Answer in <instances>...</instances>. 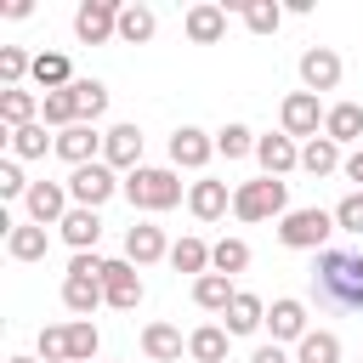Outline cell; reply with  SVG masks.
Returning <instances> with one entry per match:
<instances>
[{
  "instance_id": "6da1fadb",
  "label": "cell",
  "mask_w": 363,
  "mask_h": 363,
  "mask_svg": "<svg viewBox=\"0 0 363 363\" xmlns=\"http://www.w3.org/2000/svg\"><path fill=\"white\" fill-rule=\"evenodd\" d=\"M312 301L318 306H340V312H363V255H352V250H318Z\"/></svg>"
},
{
  "instance_id": "7a4b0ae2",
  "label": "cell",
  "mask_w": 363,
  "mask_h": 363,
  "mask_svg": "<svg viewBox=\"0 0 363 363\" xmlns=\"http://www.w3.org/2000/svg\"><path fill=\"white\" fill-rule=\"evenodd\" d=\"M125 199L136 210H176L182 204V176L170 164H142L125 176Z\"/></svg>"
},
{
  "instance_id": "3957f363",
  "label": "cell",
  "mask_w": 363,
  "mask_h": 363,
  "mask_svg": "<svg viewBox=\"0 0 363 363\" xmlns=\"http://www.w3.org/2000/svg\"><path fill=\"white\" fill-rule=\"evenodd\" d=\"M233 216L238 221H284L289 216V182H278V176H255V182H244V187H233Z\"/></svg>"
},
{
  "instance_id": "277c9868",
  "label": "cell",
  "mask_w": 363,
  "mask_h": 363,
  "mask_svg": "<svg viewBox=\"0 0 363 363\" xmlns=\"http://www.w3.org/2000/svg\"><path fill=\"white\" fill-rule=\"evenodd\" d=\"M329 233H335V210H318V204L289 210V216L278 221V244H284V250H323Z\"/></svg>"
},
{
  "instance_id": "5b68a950",
  "label": "cell",
  "mask_w": 363,
  "mask_h": 363,
  "mask_svg": "<svg viewBox=\"0 0 363 363\" xmlns=\"http://www.w3.org/2000/svg\"><path fill=\"white\" fill-rule=\"evenodd\" d=\"M113 193H125V182H119L113 164H102V159H96V164H79V170L68 176V199H74L79 210H102Z\"/></svg>"
},
{
  "instance_id": "8992f818",
  "label": "cell",
  "mask_w": 363,
  "mask_h": 363,
  "mask_svg": "<svg viewBox=\"0 0 363 363\" xmlns=\"http://www.w3.org/2000/svg\"><path fill=\"white\" fill-rule=\"evenodd\" d=\"M278 119H284V136H318L323 130V119H329V108L312 96V91H289L284 96V108H278Z\"/></svg>"
},
{
  "instance_id": "52a82bcc",
  "label": "cell",
  "mask_w": 363,
  "mask_h": 363,
  "mask_svg": "<svg viewBox=\"0 0 363 363\" xmlns=\"http://www.w3.org/2000/svg\"><path fill=\"white\" fill-rule=\"evenodd\" d=\"M74 34H79V45L113 40V34H119V6H113V0H85V6L74 11Z\"/></svg>"
},
{
  "instance_id": "ba28073f",
  "label": "cell",
  "mask_w": 363,
  "mask_h": 363,
  "mask_svg": "<svg viewBox=\"0 0 363 363\" xmlns=\"http://www.w3.org/2000/svg\"><path fill=\"white\" fill-rule=\"evenodd\" d=\"M23 204H28V221H34V227H62V216L74 210V204H68V187H62V182H34Z\"/></svg>"
},
{
  "instance_id": "9c48e42d",
  "label": "cell",
  "mask_w": 363,
  "mask_h": 363,
  "mask_svg": "<svg viewBox=\"0 0 363 363\" xmlns=\"http://www.w3.org/2000/svg\"><path fill=\"white\" fill-rule=\"evenodd\" d=\"M102 295H108L113 312H136V306H142V272H136L130 261H108V272H102Z\"/></svg>"
},
{
  "instance_id": "30bf717a",
  "label": "cell",
  "mask_w": 363,
  "mask_h": 363,
  "mask_svg": "<svg viewBox=\"0 0 363 363\" xmlns=\"http://www.w3.org/2000/svg\"><path fill=\"white\" fill-rule=\"evenodd\" d=\"M102 164H113V170H142V130L136 125H113V130H102Z\"/></svg>"
},
{
  "instance_id": "8fae6325",
  "label": "cell",
  "mask_w": 363,
  "mask_h": 363,
  "mask_svg": "<svg viewBox=\"0 0 363 363\" xmlns=\"http://www.w3.org/2000/svg\"><path fill=\"white\" fill-rule=\"evenodd\" d=\"M210 153H216V136L199 130V125H182V130L170 136V164H176V170H204Z\"/></svg>"
},
{
  "instance_id": "7c38bea8",
  "label": "cell",
  "mask_w": 363,
  "mask_h": 363,
  "mask_svg": "<svg viewBox=\"0 0 363 363\" xmlns=\"http://www.w3.org/2000/svg\"><path fill=\"white\" fill-rule=\"evenodd\" d=\"M267 329H272V340H278V346H284V340H295V346H301V340L312 335V329H306V306H301L295 295H278V301L267 306Z\"/></svg>"
},
{
  "instance_id": "4fadbf2b",
  "label": "cell",
  "mask_w": 363,
  "mask_h": 363,
  "mask_svg": "<svg viewBox=\"0 0 363 363\" xmlns=\"http://www.w3.org/2000/svg\"><path fill=\"white\" fill-rule=\"evenodd\" d=\"M301 85L318 96V91H335L340 85V57L329 51V45H312V51H301Z\"/></svg>"
},
{
  "instance_id": "5bb4252c",
  "label": "cell",
  "mask_w": 363,
  "mask_h": 363,
  "mask_svg": "<svg viewBox=\"0 0 363 363\" xmlns=\"http://www.w3.org/2000/svg\"><path fill=\"white\" fill-rule=\"evenodd\" d=\"M96 153H102V130H96V125H68V130H57V159H68L74 170H79V164H96Z\"/></svg>"
},
{
  "instance_id": "9a60e30c",
  "label": "cell",
  "mask_w": 363,
  "mask_h": 363,
  "mask_svg": "<svg viewBox=\"0 0 363 363\" xmlns=\"http://www.w3.org/2000/svg\"><path fill=\"white\" fill-rule=\"evenodd\" d=\"M255 159H261V170L278 176V182H284L289 170H301V147H295V136H284V130H278V136H261V142H255Z\"/></svg>"
},
{
  "instance_id": "2e32d148",
  "label": "cell",
  "mask_w": 363,
  "mask_h": 363,
  "mask_svg": "<svg viewBox=\"0 0 363 363\" xmlns=\"http://www.w3.org/2000/svg\"><path fill=\"white\" fill-rule=\"evenodd\" d=\"M187 210H193L199 221H221V216L233 210V193H227V182H216V176L193 182V187H187Z\"/></svg>"
},
{
  "instance_id": "e0dca14e",
  "label": "cell",
  "mask_w": 363,
  "mask_h": 363,
  "mask_svg": "<svg viewBox=\"0 0 363 363\" xmlns=\"http://www.w3.org/2000/svg\"><path fill=\"white\" fill-rule=\"evenodd\" d=\"M159 255H170V244H164V233H159L153 221H136V227L125 233V261H130V267H153Z\"/></svg>"
},
{
  "instance_id": "ac0fdd59",
  "label": "cell",
  "mask_w": 363,
  "mask_h": 363,
  "mask_svg": "<svg viewBox=\"0 0 363 363\" xmlns=\"http://www.w3.org/2000/svg\"><path fill=\"white\" fill-rule=\"evenodd\" d=\"M96 238H102V216L74 204V210L62 216V244H68L74 255H85V250H96Z\"/></svg>"
},
{
  "instance_id": "d6986e66",
  "label": "cell",
  "mask_w": 363,
  "mask_h": 363,
  "mask_svg": "<svg viewBox=\"0 0 363 363\" xmlns=\"http://www.w3.org/2000/svg\"><path fill=\"white\" fill-rule=\"evenodd\" d=\"M182 28H187V40H193V45H216V40L227 34V6H210V0H204V6H193V11H187V23H182Z\"/></svg>"
},
{
  "instance_id": "ffe728a7",
  "label": "cell",
  "mask_w": 363,
  "mask_h": 363,
  "mask_svg": "<svg viewBox=\"0 0 363 363\" xmlns=\"http://www.w3.org/2000/svg\"><path fill=\"white\" fill-rule=\"evenodd\" d=\"M221 318H227V335H255V329L267 323V301H261V295H250V289H238V295H233V306H227Z\"/></svg>"
},
{
  "instance_id": "44dd1931",
  "label": "cell",
  "mask_w": 363,
  "mask_h": 363,
  "mask_svg": "<svg viewBox=\"0 0 363 363\" xmlns=\"http://www.w3.org/2000/svg\"><path fill=\"white\" fill-rule=\"evenodd\" d=\"M102 301H108V295H102V278H74V272L62 278V306H68L74 318H91Z\"/></svg>"
},
{
  "instance_id": "7402d4cb",
  "label": "cell",
  "mask_w": 363,
  "mask_h": 363,
  "mask_svg": "<svg viewBox=\"0 0 363 363\" xmlns=\"http://www.w3.org/2000/svg\"><path fill=\"white\" fill-rule=\"evenodd\" d=\"M323 136H329L335 147L357 142V136H363V102H335V108H329V119H323Z\"/></svg>"
},
{
  "instance_id": "603a6c76",
  "label": "cell",
  "mask_w": 363,
  "mask_h": 363,
  "mask_svg": "<svg viewBox=\"0 0 363 363\" xmlns=\"http://www.w3.org/2000/svg\"><path fill=\"white\" fill-rule=\"evenodd\" d=\"M153 28H159L153 6H142V0L119 6V40H125V45H147V40H153Z\"/></svg>"
},
{
  "instance_id": "cb8c5ba5",
  "label": "cell",
  "mask_w": 363,
  "mask_h": 363,
  "mask_svg": "<svg viewBox=\"0 0 363 363\" xmlns=\"http://www.w3.org/2000/svg\"><path fill=\"white\" fill-rule=\"evenodd\" d=\"M0 119H6V130H23V125H40V96L34 91H0Z\"/></svg>"
},
{
  "instance_id": "d4e9b609",
  "label": "cell",
  "mask_w": 363,
  "mask_h": 363,
  "mask_svg": "<svg viewBox=\"0 0 363 363\" xmlns=\"http://www.w3.org/2000/svg\"><path fill=\"white\" fill-rule=\"evenodd\" d=\"M45 250H51V238H45V227H34V221H23V227L6 233V255H11V261H45Z\"/></svg>"
},
{
  "instance_id": "484cf974",
  "label": "cell",
  "mask_w": 363,
  "mask_h": 363,
  "mask_svg": "<svg viewBox=\"0 0 363 363\" xmlns=\"http://www.w3.org/2000/svg\"><path fill=\"white\" fill-rule=\"evenodd\" d=\"M182 346H187V340H182L176 323H147V329H142V352H147L153 363H176Z\"/></svg>"
},
{
  "instance_id": "4316f807",
  "label": "cell",
  "mask_w": 363,
  "mask_h": 363,
  "mask_svg": "<svg viewBox=\"0 0 363 363\" xmlns=\"http://www.w3.org/2000/svg\"><path fill=\"white\" fill-rule=\"evenodd\" d=\"M227 340H233V335H227L221 323H204V329L187 335V357H193V363H227Z\"/></svg>"
},
{
  "instance_id": "83f0119b",
  "label": "cell",
  "mask_w": 363,
  "mask_h": 363,
  "mask_svg": "<svg viewBox=\"0 0 363 363\" xmlns=\"http://www.w3.org/2000/svg\"><path fill=\"white\" fill-rule=\"evenodd\" d=\"M28 79H34L40 91H68V85H74V68H68V57H62V51H40Z\"/></svg>"
},
{
  "instance_id": "f1b7e54d",
  "label": "cell",
  "mask_w": 363,
  "mask_h": 363,
  "mask_svg": "<svg viewBox=\"0 0 363 363\" xmlns=\"http://www.w3.org/2000/svg\"><path fill=\"white\" fill-rule=\"evenodd\" d=\"M233 295H238V289H233V278H227V272H204V278H193V301H199L204 312H227V306H233Z\"/></svg>"
},
{
  "instance_id": "f546056e",
  "label": "cell",
  "mask_w": 363,
  "mask_h": 363,
  "mask_svg": "<svg viewBox=\"0 0 363 363\" xmlns=\"http://www.w3.org/2000/svg\"><path fill=\"white\" fill-rule=\"evenodd\" d=\"M68 91H74V108H79V125H96V119L108 113V85H102V79H74Z\"/></svg>"
},
{
  "instance_id": "4dcf8cb0",
  "label": "cell",
  "mask_w": 363,
  "mask_h": 363,
  "mask_svg": "<svg viewBox=\"0 0 363 363\" xmlns=\"http://www.w3.org/2000/svg\"><path fill=\"white\" fill-rule=\"evenodd\" d=\"M340 164H346V159H340V147H335L329 136H312V142L301 147V170H306V176H335Z\"/></svg>"
},
{
  "instance_id": "1f68e13d",
  "label": "cell",
  "mask_w": 363,
  "mask_h": 363,
  "mask_svg": "<svg viewBox=\"0 0 363 363\" xmlns=\"http://www.w3.org/2000/svg\"><path fill=\"white\" fill-rule=\"evenodd\" d=\"M233 11L244 17L250 34H278V23H284V6H272V0H238Z\"/></svg>"
},
{
  "instance_id": "d6a6232c",
  "label": "cell",
  "mask_w": 363,
  "mask_h": 363,
  "mask_svg": "<svg viewBox=\"0 0 363 363\" xmlns=\"http://www.w3.org/2000/svg\"><path fill=\"white\" fill-rule=\"evenodd\" d=\"M170 267H176V272H193V278H204V267H210V244H204V238H193V233H187V238H176V244H170Z\"/></svg>"
},
{
  "instance_id": "836d02e7",
  "label": "cell",
  "mask_w": 363,
  "mask_h": 363,
  "mask_svg": "<svg viewBox=\"0 0 363 363\" xmlns=\"http://www.w3.org/2000/svg\"><path fill=\"white\" fill-rule=\"evenodd\" d=\"M295 363H340V335L335 329H312L295 346Z\"/></svg>"
},
{
  "instance_id": "e575fe53",
  "label": "cell",
  "mask_w": 363,
  "mask_h": 363,
  "mask_svg": "<svg viewBox=\"0 0 363 363\" xmlns=\"http://www.w3.org/2000/svg\"><path fill=\"white\" fill-rule=\"evenodd\" d=\"M6 142H11V159H45V147H57V136H45V125L6 130Z\"/></svg>"
},
{
  "instance_id": "d590c367",
  "label": "cell",
  "mask_w": 363,
  "mask_h": 363,
  "mask_svg": "<svg viewBox=\"0 0 363 363\" xmlns=\"http://www.w3.org/2000/svg\"><path fill=\"white\" fill-rule=\"evenodd\" d=\"M40 119H45V125H57V130H68V125H79V108H74V91H45V96H40Z\"/></svg>"
},
{
  "instance_id": "8d00e7d4",
  "label": "cell",
  "mask_w": 363,
  "mask_h": 363,
  "mask_svg": "<svg viewBox=\"0 0 363 363\" xmlns=\"http://www.w3.org/2000/svg\"><path fill=\"white\" fill-rule=\"evenodd\" d=\"M250 267V244L244 238H221V244H210V272H244Z\"/></svg>"
},
{
  "instance_id": "74e56055",
  "label": "cell",
  "mask_w": 363,
  "mask_h": 363,
  "mask_svg": "<svg viewBox=\"0 0 363 363\" xmlns=\"http://www.w3.org/2000/svg\"><path fill=\"white\" fill-rule=\"evenodd\" d=\"M255 142H261V136H255L250 125H221V130H216V153H227V159L255 153Z\"/></svg>"
},
{
  "instance_id": "f35d334b",
  "label": "cell",
  "mask_w": 363,
  "mask_h": 363,
  "mask_svg": "<svg viewBox=\"0 0 363 363\" xmlns=\"http://www.w3.org/2000/svg\"><path fill=\"white\" fill-rule=\"evenodd\" d=\"M96 346H102V335H96V323H91V318L68 323V357H74V363H91V357H96Z\"/></svg>"
},
{
  "instance_id": "ab89813d",
  "label": "cell",
  "mask_w": 363,
  "mask_h": 363,
  "mask_svg": "<svg viewBox=\"0 0 363 363\" xmlns=\"http://www.w3.org/2000/svg\"><path fill=\"white\" fill-rule=\"evenodd\" d=\"M23 74H34V57L23 45H0V79H6V91H17Z\"/></svg>"
},
{
  "instance_id": "60d3db41",
  "label": "cell",
  "mask_w": 363,
  "mask_h": 363,
  "mask_svg": "<svg viewBox=\"0 0 363 363\" xmlns=\"http://www.w3.org/2000/svg\"><path fill=\"white\" fill-rule=\"evenodd\" d=\"M40 363H74V357H68V323L40 329Z\"/></svg>"
},
{
  "instance_id": "b9f144b4",
  "label": "cell",
  "mask_w": 363,
  "mask_h": 363,
  "mask_svg": "<svg viewBox=\"0 0 363 363\" xmlns=\"http://www.w3.org/2000/svg\"><path fill=\"white\" fill-rule=\"evenodd\" d=\"M28 176L17 170V159H0V199H28Z\"/></svg>"
},
{
  "instance_id": "7bdbcfd3",
  "label": "cell",
  "mask_w": 363,
  "mask_h": 363,
  "mask_svg": "<svg viewBox=\"0 0 363 363\" xmlns=\"http://www.w3.org/2000/svg\"><path fill=\"white\" fill-rule=\"evenodd\" d=\"M335 227H340V233H363V193H346V199L335 204Z\"/></svg>"
},
{
  "instance_id": "ee69618b",
  "label": "cell",
  "mask_w": 363,
  "mask_h": 363,
  "mask_svg": "<svg viewBox=\"0 0 363 363\" xmlns=\"http://www.w3.org/2000/svg\"><path fill=\"white\" fill-rule=\"evenodd\" d=\"M68 272H74V278H102V272H108V261H102L96 250H85V255H74V261H68Z\"/></svg>"
},
{
  "instance_id": "f6af8a7d",
  "label": "cell",
  "mask_w": 363,
  "mask_h": 363,
  "mask_svg": "<svg viewBox=\"0 0 363 363\" xmlns=\"http://www.w3.org/2000/svg\"><path fill=\"white\" fill-rule=\"evenodd\" d=\"M250 363H289V352L278 346V340H267V346H255V357Z\"/></svg>"
},
{
  "instance_id": "bcb514c9",
  "label": "cell",
  "mask_w": 363,
  "mask_h": 363,
  "mask_svg": "<svg viewBox=\"0 0 363 363\" xmlns=\"http://www.w3.org/2000/svg\"><path fill=\"white\" fill-rule=\"evenodd\" d=\"M340 170H346V182H357V193H363V147H357V153H346V164H340Z\"/></svg>"
},
{
  "instance_id": "7dc6e473",
  "label": "cell",
  "mask_w": 363,
  "mask_h": 363,
  "mask_svg": "<svg viewBox=\"0 0 363 363\" xmlns=\"http://www.w3.org/2000/svg\"><path fill=\"white\" fill-rule=\"evenodd\" d=\"M6 363H40V357H6Z\"/></svg>"
}]
</instances>
